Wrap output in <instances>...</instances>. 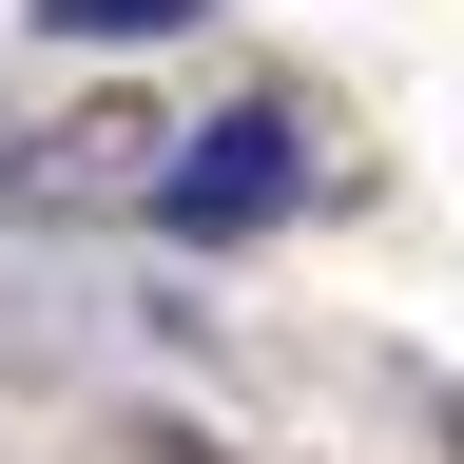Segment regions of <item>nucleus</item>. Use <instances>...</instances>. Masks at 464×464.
<instances>
[{
  "label": "nucleus",
  "instance_id": "nucleus-1",
  "mask_svg": "<svg viewBox=\"0 0 464 464\" xmlns=\"http://www.w3.org/2000/svg\"><path fill=\"white\" fill-rule=\"evenodd\" d=\"M290 194H310V116H290V97H232V116H194V136H174L155 232H174V252H232V232H271Z\"/></svg>",
  "mask_w": 464,
  "mask_h": 464
},
{
  "label": "nucleus",
  "instance_id": "nucleus-2",
  "mask_svg": "<svg viewBox=\"0 0 464 464\" xmlns=\"http://www.w3.org/2000/svg\"><path fill=\"white\" fill-rule=\"evenodd\" d=\"M174 194V116L155 97H78L39 136H0V213H155Z\"/></svg>",
  "mask_w": 464,
  "mask_h": 464
},
{
  "label": "nucleus",
  "instance_id": "nucleus-3",
  "mask_svg": "<svg viewBox=\"0 0 464 464\" xmlns=\"http://www.w3.org/2000/svg\"><path fill=\"white\" fill-rule=\"evenodd\" d=\"M39 20H58V39H194L213 0H39Z\"/></svg>",
  "mask_w": 464,
  "mask_h": 464
},
{
  "label": "nucleus",
  "instance_id": "nucleus-4",
  "mask_svg": "<svg viewBox=\"0 0 464 464\" xmlns=\"http://www.w3.org/2000/svg\"><path fill=\"white\" fill-rule=\"evenodd\" d=\"M136 464H252L232 426H136Z\"/></svg>",
  "mask_w": 464,
  "mask_h": 464
}]
</instances>
